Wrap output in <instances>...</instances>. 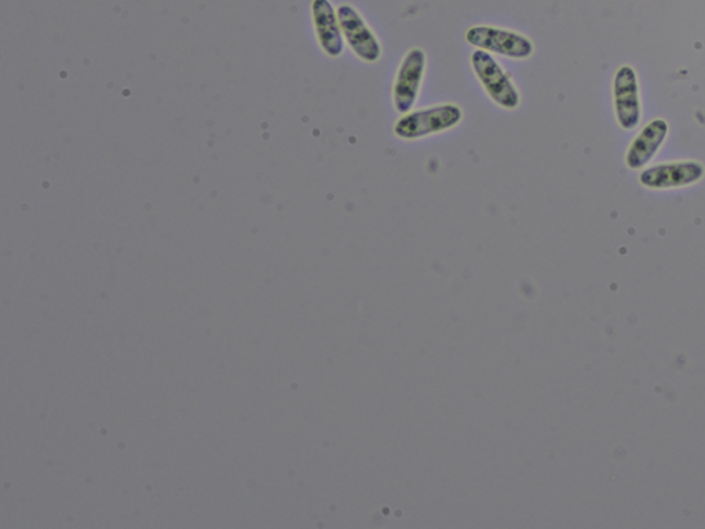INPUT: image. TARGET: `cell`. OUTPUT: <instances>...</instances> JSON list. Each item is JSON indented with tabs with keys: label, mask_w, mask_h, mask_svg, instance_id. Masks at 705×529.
<instances>
[{
	"label": "cell",
	"mask_w": 705,
	"mask_h": 529,
	"mask_svg": "<svg viewBox=\"0 0 705 529\" xmlns=\"http://www.w3.org/2000/svg\"><path fill=\"white\" fill-rule=\"evenodd\" d=\"M463 113L458 105H438L416 112L405 113L394 124V134L403 140H419L431 134L443 133L462 122Z\"/></svg>",
	"instance_id": "1"
},
{
	"label": "cell",
	"mask_w": 705,
	"mask_h": 529,
	"mask_svg": "<svg viewBox=\"0 0 705 529\" xmlns=\"http://www.w3.org/2000/svg\"><path fill=\"white\" fill-rule=\"evenodd\" d=\"M471 65H473L474 74L477 75L482 87L493 102H496L499 107L509 109V111L518 108L520 94L491 54L484 50L474 51L471 56Z\"/></svg>",
	"instance_id": "2"
},
{
	"label": "cell",
	"mask_w": 705,
	"mask_h": 529,
	"mask_svg": "<svg viewBox=\"0 0 705 529\" xmlns=\"http://www.w3.org/2000/svg\"><path fill=\"white\" fill-rule=\"evenodd\" d=\"M466 40L478 50L489 51L499 56L526 60L532 56L531 40L518 32L493 27H473L467 31Z\"/></svg>",
	"instance_id": "3"
},
{
	"label": "cell",
	"mask_w": 705,
	"mask_h": 529,
	"mask_svg": "<svg viewBox=\"0 0 705 529\" xmlns=\"http://www.w3.org/2000/svg\"><path fill=\"white\" fill-rule=\"evenodd\" d=\"M425 69V53L420 49L408 51L400 68H398L396 83L393 87L394 107L397 112L408 113L414 108L423 76H425Z\"/></svg>",
	"instance_id": "4"
},
{
	"label": "cell",
	"mask_w": 705,
	"mask_h": 529,
	"mask_svg": "<svg viewBox=\"0 0 705 529\" xmlns=\"http://www.w3.org/2000/svg\"><path fill=\"white\" fill-rule=\"evenodd\" d=\"M338 21L347 45L357 57L365 62H376L381 58L382 49L378 39L352 6H339Z\"/></svg>",
	"instance_id": "5"
},
{
	"label": "cell",
	"mask_w": 705,
	"mask_h": 529,
	"mask_svg": "<svg viewBox=\"0 0 705 529\" xmlns=\"http://www.w3.org/2000/svg\"><path fill=\"white\" fill-rule=\"evenodd\" d=\"M613 100L617 122L624 130H634L641 122V100L637 74L631 67L617 71L613 82Z\"/></svg>",
	"instance_id": "6"
},
{
	"label": "cell",
	"mask_w": 705,
	"mask_h": 529,
	"mask_svg": "<svg viewBox=\"0 0 705 529\" xmlns=\"http://www.w3.org/2000/svg\"><path fill=\"white\" fill-rule=\"evenodd\" d=\"M704 174V167L697 162L666 163L642 171L639 182L649 189L683 188L696 184Z\"/></svg>",
	"instance_id": "7"
},
{
	"label": "cell",
	"mask_w": 705,
	"mask_h": 529,
	"mask_svg": "<svg viewBox=\"0 0 705 529\" xmlns=\"http://www.w3.org/2000/svg\"><path fill=\"white\" fill-rule=\"evenodd\" d=\"M313 23L321 49L330 57H339L345 49L342 29L330 0H313Z\"/></svg>",
	"instance_id": "8"
},
{
	"label": "cell",
	"mask_w": 705,
	"mask_h": 529,
	"mask_svg": "<svg viewBox=\"0 0 705 529\" xmlns=\"http://www.w3.org/2000/svg\"><path fill=\"white\" fill-rule=\"evenodd\" d=\"M667 123L663 119L650 122L628 148L626 163L630 169L638 170L646 166L666 141Z\"/></svg>",
	"instance_id": "9"
}]
</instances>
